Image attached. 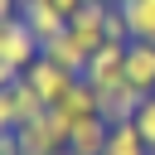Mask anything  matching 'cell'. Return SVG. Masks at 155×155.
Listing matches in <instances>:
<instances>
[{
  "mask_svg": "<svg viewBox=\"0 0 155 155\" xmlns=\"http://www.w3.org/2000/svg\"><path fill=\"white\" fill-rule=\"evenodd\" d=\"M68 39L92 58V53L107 44V5H102V0H87V5L68 19Z\"/></svg>",
  "mask_w": 155,
  "mask_h": 155,
  "instance_id": "obj_3",
  "label": "cell"
},
{
  "mask_svg": "<svg viewBox=\"0 0 155 155\" xmlns=\"http://www.w3.org/2000/svg\"><path fill=\"white\" fill-rule=\"evenodd\" d=\"M102 155H150V145H145V136L136 131V121H116L111 131H107V150Z\"/></svg>",
  "mask_w": 155,
  "mask_h": 155,
  "instance_id": "obj_12",
  "label": "cell"
},
{
  "mask_svg": "<svg viewBox=\"0 0 155 155\" xmlns=\"http://www.w3.org/2000/svg\"><path fill=\"white\" fill-rule=\"evenodd\" d=\"M82 78H87L92 87H111V82H121V78H126V44H121V39H107V44L87 58Z\"/></svg>",
  "mask_w": 155,
  "mask_h": 155,
  "instance_id": "obj_4",
  "label": "cell"
},
{
  "mask_svg": "<svg viewBox=\"0 0 155 155\" xmlns=\"http://www.w3.org/2000/svg\"><path fill=\"white\" fill-rule=\"evenodd\" d=\"M150 155H155V150H150Z\"/></svg>",
  "mask_w": 155,
  "mask_h": 155,
  "instance_id": "obj_20",
  "label": "cell"
},
{
  "mask_svg": "<svg viewBox=\"0 0 155 155\" xmlns=\"http://www.w3.org/2000/svg\"><path fill=\"white\" fill-rule=\"evenodd\" d=\"M24 78H29V87H34V92H39V97H44L48 107H58V102H63V92H68V87L78 82V78L68 73V68H58V63H48L44 53H39V58L29 63V73H24Z\"/></svg>",
  "mask_w": 155,
  "mask_h": 155,
  "instance_id": "obj_5",
  "label": "cell"
},
{
  "mask_svg": "<svg viewBox=\"0 0 155 155\" xmlns=\"http://www.w3.org/2000/svg\"><path fill=\"white\" fill-rule=\"evenodd\" d=\"M107 121L102 116H92V121H82V126H73L68 131V145H63V155H102L107 150Z\"/></svg>",
  "mask_w": 155,
  "mask_h": 155,
  "instance_id": "obj_10",
  "label": "cell"
},
{
  "mask_svg": "<svg viewBox=\"0 0 155 155\" xmlns=\"http://www.w3.org/2000/svg\"><path fill=\"white\" fill-rule=\"evenodd\" d=\"M15 15H19V0H0V24L15 19Z\"/></svg>",
  "mask_w": 155,
  "mask_h": 155,
  "instance_id": "obj_17",
  "label": "cell"
},
{
  "mask_svg": "<svg viewBox=\"0 0 155 155\" xmlns=\"http://www.w3.org/2000/svg\"><path fill=\"white\" fill-rule=\"evenodd\" d=\"M131 121H136V131L145 136V145L155 150V97H145V102H140V111H136Z\"/></svg>",
  "mask_w": 155,
  "mask_h": 155,
  "instance_id": "obj_15",
  "label": "cell"
},
{
  "mask_svg": "<svg viewBox=\"0 0 155 155\" xmlns=\"http://www.w3.org/2000/svg\"><path fill=\"white\" fill-rule=\"evenodd\" d=\"M10 97H15V111H19V126H24V121H39V116L48 111V102H44V97H39V92L29 87V78H24V73H19V78L10 82Z\"/></svg>",
  "mask_w": 155,
  "mask_h": 155,
  "instance_id": "obj_14",
  "label": "cell"
},
{
  "mask_svg": "<svg viewBox=\"0 0 155 155\" xmlns=\"http://www.w3.org/2000/svg\"><path fill=\"white\" fill-rule=\"evenodd\" d=\"M19 19L34 29L39 44H48V39H58V34L68 29V19L53 10V0H19Z\"/></svg>",
  "mask_w": 155,
  "mask_h": 155,
  "instance_id": "obj_9",
  "label": "cell"
},
{
  "mask_svg": "<svg viewBox=\"0 0 155 155\" xmlns=\"http://www.w3.org/2000/svg\"><path fill=\"white\" fill-rule=\"evenodd\" d=\"M140 92L121 78V82H111V87H97V111H102V121L107 126H116V121H131L136 111H140Z\"/></svg>",
  "mask_w": 155,
  "mask_h": 155,
  "instance_id": "obj_6",
  "label": "cell"
},
{
  "mask_svg": "<svg viewBox=\"0 0 155 155\" xmlns=\"http://www.w3.org/2000/svg\"><path fill=\"white\" fill-rule=\"evenodd\" d=\"M39 53L48 58V63H58V68H68L73 78H82V68H87V53L68 39V29L58 34V39H48V44H39Z\"/></svg>",
  "mask_w": 155,
  "mask_h": 155,
  "instance_id": "obj_11",
  "label": "cell"
},
{
  "mask_svg": "<svg viewBox=\"0 0 155 155\" xmlns=\"http://www.w3.org/2000/svg\"><path fill=\"white\" fill-rule=\"evenodd\" d=\"M0 131H19V111H15V97H10V87L0 92Z\"/></svg>",
  "mask_w": 155,
  "mask_h": 155,
  "instance_id": "obj_16",
  "label": "cell"
},
{
  "mask_svg": "<svg viewBox=\"0 0 155 155\" xmlns=\"http://www.w3.org/2000/svg\"><path fill=\"white\" fill-rule=\"evenodd\" d=\"M15 136H19V155H63V145H68V126L53 116V107L39 121H24Z\"/></svg>",
  "mask_w": 155,
  "mask_h": 155,
  "instance_id": "obj_1",
  "label": "cell"
},
{
  "mask_svg": "<svg viewBox=\"0 0 155 155\" xmlns=\"http://www.w3.org/2000/svg\"><path fill=\"white\" fill-rule=\"evenodd\" d=\"M15 78H19V73H15V68H10V63H0V92H5V87H10V82H15Z\"/></svg>",
  "mask_w": 155,
  "mask_h": 155,
  "instance_id": "obj_18",
  "label": "cell"
},
{
  "mask_svg": "<svg viewBox=\"0 0 155 155\" xmlns=\"http://www.w3.org/2000/svg\"><path fill=\"white\" fill-rule=\"evenodd\" d=\"M126 82L140 97H155V44H140V39L126 44Z\"/></svg>",
  "mask_w": 155,
  "mask_h": 155,
  "instance_id": "obj_8",
  "label": "cell"
},
{
  "mask_svg": "<svg viewBox=\"0 0 155 155\" xmlns=\"http://www.w3.org/2000/svg\"><path fill=\"white\" fill-rule=\"evenodd\" d=\"M53 116H58L68 131H73V126H82V121H92V116H102V111H97V87H92L87 78H78V82L63 92V102L53 107Z\"/></svg>",
  "mask_w": 155,
  "mask_h": 155,
  "instance_id": "obj_7",
  "label": "cell"
},
{
  "mask_svg": "<svg viewBox=\"0 0 155 155\" xmlns=\"http://www.w3.org/2000/svg\"><path fill=\"white\" fill-rule=\"evenodd\" d=\"M39 58V39H34V29L15 15V19H5L0 24V63H10L15 73H29V63Z\"/></svg>",
  "mask_w": 155,
  "mask_h": 155,
  "instance_id": "obj_2",
  "label": "cell"
},
{
  "mask_svg": "<svg viewBox=\"0 0 155 155\" xmlns=\"http://www.w3.org/2000/svg\"><path fill=\"white\" fill-rule=\"evenodd\" d=\"M121 15L131 24V39L155 44V0H121Z\"/></svg>",
  "mask_w": 155,
  "mask_h": 155,
  "instance_id": "obj_13",
  "label": "cell"
},
{
  "mask_svg": "<svg viewBox=\"0 0 155 155\" xmlns=\"http://www.w3.org/2000/svg\"><path fill=\"white\" fill-rule=\"evenodd\" d=\"M102 5H121V0H102Z\"/></svg>",
  "mask_w": 155,
  "mask_h": 155,
  "instance_id": "obj_19",
  "label": "cell"
}]
</instances>
